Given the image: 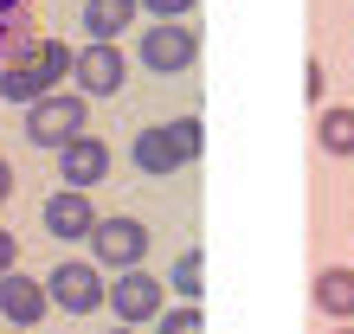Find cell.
Listing matches in <instances>:
<instances>
[{
  "mask_svg": "<svg viewBox=\"0 0 354 334\" xmlns=\"http://www.w3.org/2000/svg\"><path fill=\"white\" fill-rule=\"evenodd\" d=\"M168 289H174L180 302H200V289H206V257H200V250H180V257H174Z\"/></svg>",
  "mask_w": 354,
  "mask_h": 334,
  "instance_id": "obj_15",
  "label": "cell"
},
{
  "mask_svg": "<svg viewBox=\"0 0 354 334\" xmlns=\"http://www.w3.org/2000/svg\"><path fill=\"white\" fill-rule=\"evenodd\" d=\"M136 58H142L149 71L174 77V71H187V65L200 58V32H194V26H180V19H155V26H142Z\"/></svg>",
  "mask_w": 354,
  "mask_h": 334,
  "instance_id": "obj_3",
  "label": "cell"
},
{
  "mask_svg": "<svg viewBox=\"0 0 354 334\" xmlns=\"http://www.w3.org/2000/svg\"><path fill=\"white\" fill-rule=\"evenodd\" d=\"M26 39H39L32 32V13H13V19H0V58H13Z\"/></svg>",
  "mask_w": 354,
  "mask_h": 334,
  "instance_id": "obj_18",
  "label": "cell"
},
{
  "mask_svg": "<svg viewBox=\"0 0 354 334\" xmlns=\"http://www.w3.org/2000/svg\"><path fill=\"white\" fill-rule=\"evenodd\" d=\"M200 0H142V13H155V19H187Z\"/></svg>",
  "mask_w": 354,
  "mask_h": 334,
  "instance_id": "obj_19",
  "label": "cell"
},
{
  "mask_svg": "<svg viewBox=\"0 0 354 334\" xmlns=\"http://www.w3.org/2000/svg\"><path fill=\"white\" fill-rule=\"evenodd\" d=\"M46 296L65 308V315H91V308L110 302V283H103V270L91 257H71V264H58L46 277Z\"/></svg>",
  "mask_w": 354,
  "mask_h": 334,
  "instance_id": "obj_5",
  "label": "cell"
},
{
  "mask_svg": "<svg viewBox=\"0 0 354 334\" xmlns=\"http://www.w3.org/2000/svg\"><path fill=\"white\" fill-rule=\"evenodd\" d=\"M13 199V167H7V155H0V206Z\"/></svg>",
  "mask_w": 354,
  "mask_h": 334,
  "instance_id": "obj_22",
  "label": "cell"
},
{
  "mask_svg": "<svg viewBox=\"0 0 354 334\" xmlns=\"http://www.w3.org/2000/svg\"><path fill=\"white\" fill-rule=\"evenodd\" d=\"M335 334H354V328H348V322H342V328H335Z\"/></svg>",
  "mask_w": 354,
  "mask_h": 334,
  "instance_id": "obj_24",
  "label": "cell"
},
{
  "mask_svg": "<svg viewBox=\"0 0 354 334\" xmlns=\"http://www.w3.org/2000/svg\"><path fill=\"white\" fill-rule=\"evenodd\" d=\"M136 13H142V0H84V32H91V46H116V39L136 26Z\"/></svg>",
  "mask_w": 354,
  "mask_h": 334,
  "instance_id": "obj_12",
  "label": "cell"
},
{
  "mask_svg": "<svg viewBox=\"0 0 354 334\" xmlns=\"http://www.w3.org/2000/svg\"><path fill=\"white\" fill-rule=\"evenodd\" d=\"M316 141L328 155H354V110L348 103H328V110L316 116Z\"/></svg>",
  "mask_w": 354,
  "mask_h": 334,
  "instance_id": "obj_14",
  "label": "cell"
},
{
  "mask_svg": "<svg viewBox=\"0 0 354 334\" xmlns=\"http://www.w3.org/2000/svg\"><path fill=\"white\" fill-rule=\"evenodd\" d=\"M58 180L71 186V193H91L97 180H110V141L103 135H77V141H65V148H58Z\"/></svg>",
  "mask_w": 354,
  "mask_h": 334,
  "instance_id": "obj_8",
  "label": "cell"
},
{
  "mask_svg": "<svg viewBox=\"0 0 354 334\" xmlns=\"http://www.w3.org/2000/svg\"><path fill=\"white\" fill-rule=\"evenodd\" d=\"M71 77H77V97H116L122 77H129V58H122V46H77L71 52Z\"/></svg>",
  "mask_w": 354,
  "mask_h": 334,
  "instance_id": "obj_7",
  "label": "cell"
},
{
  "mask_svg": "<svg viewBox=\"0 0 354 334\" xmlns=\"http://www.w3.org/2000/svg\"><path fill=\"white\" fill-rule=\"evenodd\" d=\"M322 90H328V77H322V65H316V58H309V65H303V97L316 103Z\"/></svg>",
  "mask_w": 354,
  "mask_h": 334,
  "instance_id": "obj_20",
  "label": "cell"
},
{
  "mask_svg": "<svg viewBox=\"0 0 354 334\" xmlns=\"http://www.w3.org/2000/svg\"><path fill=\"white\" fill-rule=\"evenodd\" d=\"M168 129H174V141H180V155L200 161V148H206V122H200V116H174Z\"/></svg>",
  "mask_w": 354,
  "mask_h": 334,
  "instance_id": "obj_17",
  "label": "cell"
},
{
  "mask_svg": "<svg viewBox=\"0 0 354 334\" xmlns=\"http://www.w3.org/2000/svg\"><path fill=\"white\" fill-rule=\"evenodd\" d=\"M316 308H322L328 322H354V264L316 270Z\"/></svg>",
  "mask_w": 354,
  "mask_h": 334,
  "instance_id": "obj_13",
  "label": "cell"
},
{
  "mask_svg": "<svg viewBox=\"0 0 354 334\" xmlns=\"http://www.w3.org/2000/svg\"><path fill=\"white\" fill-rule=\"evenodd\" d=\"M58 77H71V46L65 39H26L13 58H0V97L7 103H32L39 97H58Z\"/></svg>",
  "mask_w": 354,
  "mask_h": 334,
  "instance_id": "obj_1",
  "label": "cell"
},
{
  "mask_svg": "<svg viewBox=\"0 0 354 334\" xmlns=\"http://www.w3.org/2000/svg\"><path fill=\"white\" fill-rule=\"evenodd\" d=\"M13 13H26V0H0V19H13Z\"/></svg>",
  "mask_w": 354,
  "mask_h": 334,
  "instance_id": "obj_23",
  "label": "cell"
},
{
  "mask_svg": "<svg viewBox=\"0 0 354 334\" xmlns=\"http://www.w3.org/2000/svg\"><path fill=\"white\" fill-rule=\"evenodd\" d=\"M46 232H52V238H91V232H97V206H91V193L58 186V193L46 199Z\"/></svg>",
  "mask_w": 354,
  "mask_h": 334,
  "instance_id": "obj_10",
  "label": "cell"
},
{
  "mask_svg": "<svg viewBox=\"0 0 354 334\" xmlns=\"http://www.w3.org/2000/svg\"><path fill=\"white\" fill-rule=\"evenodd\" d=\"M116 334H136V328H116Z\"/></svg>",
  "mask_w": 354,
  "mask_h": 334,
  "instance_id": "obj_25",
  "label": "cell"
},
{
  "mask_svg": "<svg viewBox=\"0 0 354 334\" xmlns=\"http://www.w3.org/2000/svg\"><path fill=\"white\" fill-rule=\"evenodd\" d=\"M46 308H52L46 277H19V270L0 277V315H7L13 328H39V322H46Z\"/></svg>",
  "mask_w": 354,
  "mask_h": 334,
  "instance_id": "obj_9",
  "label": "cell"
},
{
  "mask_svg": "<svg viewBox=\"0 0 354 334\" xmlns=\"http://www.w3.org/2000/svg\"><path fill=\"white\" fill-rule=\"evenodd\" d=\"M129 155H136V167H142L149 180H168L174 167H187V155H180V141H174V129H168V122H155V129H142Z\"/></svg>",
  "mask_w": 354,
  "mask_h": 334,
  "instance_id": "obj_11",
  "label": "cell"
},
{
  "mask_svg": "<svg viewBox=\"0 0 354 334\" xmlns=\"http://www.w3.org/2000/svg\"><path fill=\"white\" fill-rule=\"evenodd\" d=\"M142 257H149V225L142 219H97L91 232V264L97 270H142Z\"/></svg>",
  "mask_w": 354,
  "mask_h": 334,
  "instance_id": "obj_4",
  "label": "cell"
},
{
  "mask_svg": "<svg viewBox=\"0 0 354 334\" xmlns=\"http://www.w3.org/2000/svg\"><path fill=\"white\" fill-rule=\"evenodd\" d=\"M19 264V238L7 232V225H0V277H7V270Z\"/></svg>",
  "mask_w": 354,
  "mask_h": 334,
  "instance_id": "obj_21",
  "label": "cell"
},
{
  "mask_svg": "<svg viewBox=\"0 0 354 334\" xmlns=\"http://www.w3.org/2000/svg\"><path fill=\"white\" fill-rule=\"evenodd\" d=\"M161 334H206V315H200V308L194 302H180V308H161Z\"/></svg>",
  "mask_w": 354,
  "mask_h": 334,
  "instance_id": "obj_16",
  "label": "cell"
},
{
  "mask_svg": "<svg viewBox=\"0 0 354 334\" xmlns=\"http://www.w3.org/2000/svg\"><path fill=\"white\" fill-rule=\"evenodd\" d=\"M91 129V103L77 90H58V97H39L26 110V141L32 148H65V141H77Z\"/></svg>",
  "mask_w": 354,
  "mask_h": 334,
  "instance_id": "obj_2",
  "label": "cell"
},
{
  "mask_svg": "<svg viewBox=\"0 0 354 334\" xmlns=\"http://www.w3.org/2000/svg\"><path fill=\"white\" fill-rule=\"evenodd\" d=\"M110 308H116L122 328H142V322H155L161 308H168V283H161L155 270H122L110 283Z\"/></svg>",
  "mask_w": 354,
  "mask_h": 334,
  "instance_id": "obj_6",
  "label": "cell"
}]
</instances>
